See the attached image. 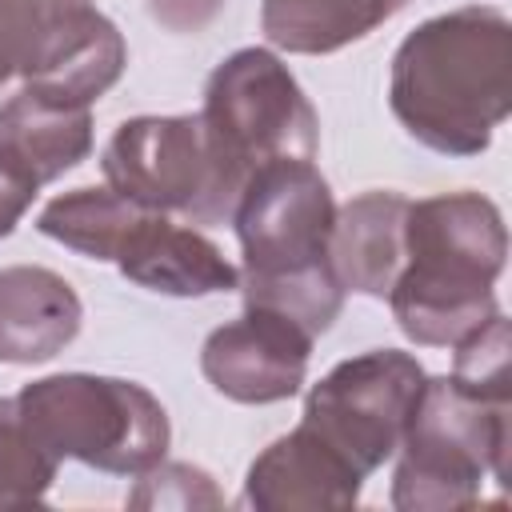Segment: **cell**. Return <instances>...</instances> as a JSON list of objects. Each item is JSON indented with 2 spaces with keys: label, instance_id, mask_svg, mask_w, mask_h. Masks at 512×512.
I'll use <instances>...</instances> for the list:
<instances>
[{
  "label": "cell",
  "instance_id": "cell-5",
  "mask_svg": "<svg viewBox=\"0 0 512 512\" xmlns=\"http://www.w3.org/2000/svg\"><path fill=\"white\" fill-rule=\"evenodd\" d=\"M16 408L56 460H80L112 476H140L168 456V412L136 380L56 372L24 384Z\"/></svg>",
  "mask_w": 512,
  "mask_h": 512
},
{
  "label": "cell",
  "instance_id": "cell-19",
  "mask_svg": "<svg viewBox=\"0 0 512 512\" xmlns=\"http://www.w3.org/2000/svg\"><path fill=\"white\" fill-rule=\"evenodd\" d=\"M92 0H0V84L24 76L48 32Z\"/></svg>",
  "mask_w": 512,
  "mask_h": 512
},
{
  "label": "cell",
  "instance_id": "cell-2",
  "mask_svg": "<svg viewBox=\"0 0 512 512\" xmlns=\"http://www.w3.org/2000/svg\"><path fill=\"white\" fill-rule=\"evenodd\" d=\"M332 220L336 200L312 160L260 164L228 220L240 240L244 304L300 324L312 340L324 336L348 296L328 264Z\"/></svg>",
  "mask_w": 512,
  "mask_h": 512
},
{
  "label": "cell",
  "instance_id": "cell-9",
  "mask_svg": "<svg viewBox=\"0 0 512 512\" xmlns=\"http://www.w3.org/2000/svg\"><path fill=\"white\" fill-rule=\"evenodd\" d=\"M312 344L316 340L300 324L244 304L236 320L208 332L200 372L212 392L232 404H280L300 392Z\"/></svg>",
  "mask_w": 512,
  "mask_h": 512
},
{
  "label": "cell",
  "instance_id": "cell-22",
  "mask_svg": "<svg viewBox=\"0 0 512 512\" xmlns=\"http://www.w3.org/2000/svg\"><path fill=\"white\" fill-rule=\"evenodd\" d=\"M40 196V184L0 152V240L16 232V224L24 220V212L32 208V200Z\"/></svg>",
  "mask_w": 512,
  "mask_h": 512
},
{
  "label": "cell",
  "instance_id": "cell-6",
  "mask_svg": "<svg viewBox=\"0 0 512 512\" xmlns=\"http://www.w3.org/2000/svg\"><path fill=\"white\" fill-rule=\"evenodd\" d=\"M104 184L184 224H228L244 180L220 160L200 112L132 116L100 152Z\"/></svg>",
  "mask_w": 512,
  "mask_h": 512
},
{
  "label": "cell",
  "instance_id": "cell-3",
  "mask_svg": "<svg viewBox=\"0 0 512 512\" xmlns=\"http://www.w3.org/2000/svg\"><path fill=\"white\" fill-rule=\"evenodd\" d=\"M508 256L500 208L480 192H436L408 200L404 268L388 288L396 328L424 348H452L480 328L496 304Z\"/></svg>",
  "mask_w": 512,
  "mask_h": 512
},
{
  "label": "cell",
  "instance_id": "cell-18",
  "mask_svg": "<svg viewBox=\"0 0 512 512\" xmlns=\"http://www.w3.org/2000/svg\"><path fill=\"white\" fill-rule=\"evenodd\" d=\"M60 460L32 436L16 396H0V512L44 504Z\"/></svg>",
  "mask_w": 512,
  "mask_h": 512
},
{
  "label": "cell",
  "instance_id": "cell-8",
  "mask_svg": "<svg viewBox=\"0 0 512 512\" xmlns=\"http://www.w3.org/2000/svg\"><path fill=\"white\" fill-rule=\"evenodd\" d=\"M420 384L424 368L412 352L368 348L340 360L308 388L300 424H308L368 480L384 460L396 456Z\"/></svg>",
  "mask_w": 512,
  "mask_h": 512
},
{
  "label": "cell",
  "instance_id": "cell-16",
  "mask_svg": "<svg viewBox=\"0 0 512 512\" xmlns=\"http://www.w3.org/2000/svg\"><path fill=\"white\" fill-rule=\"evenodd\" d=\"M400 0H260V32L292 56H328L396 16Z\"/></svg>",
  "mask_w": 512,
  "mask_h": 512
},
{
  "label": "cell",
  "instance_id": "cell-4",
  "mask_svg": "<svg viewBox=\"0 0 512 512\" xmlns=\"http://www.w3.org/2000/svg\"><path fill=\"white\" fill-rule=\"evenodd\" d=\"M512 404L484 400L452 376H424L400 460L392 472V504L404 512H460L484 504V484H508Z\"/></svg>",
  "mask_w": 512,
  "mask_h": 512
},
{
  "label": "cell",
  "instance_id": "cell-21",
  "mask_svg": "<svg viewBox=\"0 0 512 512\" xmlns=\"http://www.w3.org/2000/svg\"><path fill=\"white\" fill-rule=\"evenodd\" d=\"M128 504L132 508H160V512L164 508L196 512V508H224V496L204 468L184 464V460H156L152 468H144L136 476Z\"/></svg>",
  "mask_w": 512,
  "mask_h": 512
},
{
  "label": "cell",
  "instance_id": "cell-23",
  "mask_svg": "<svg viewBox=\"0 0 512 512\" xmlns=\"http://www.w3.org/2000/svg\"><path fill=\"white\" fill-rule=\"evenodd\" d=\"M144 8L168 32H204L220 16L224 0H144Z\"/></svg>",
  "mask_w": 512,
  "mask_h": 512
},
{
  "label": "cell",
  "instance_id": "cell-11",
  "mask_svg": "<svg viewBox=\"0 0 512 512\" xmlns=\"http://www.w3.org/2000/svg\"><path fill=\"white\" fill-rule=\"evenodd\" d=\"M364 476L308 424L272 440L244 476V504L256 512H344L356 508Z\"/></svg>",
  "mask_w": 512,
  "mask_h": 512
},
{
  "label": "cell",
  "instance_id": "cell-14",
  "mask_svg": "<svg viewBox=\"0 0 512 512\" xmlns=\"http://www.w3.org/2000/svg\"><path fill=\"white\" fill-rule=\"evenodd\" d=\"M408 196L372 188L336 208L328 236V264L344 292L384 300L404 268Z\"/></svg>",
  "mask_w": 512,
  "mask_h": 512
},
{
  "label": "cell",
  "instance_id": "cell-20",
  "mask_svg": "<svg viewBox=\"0 0 512 512\" xmlns=\"http://www.w3.org/2000/svg\"><path fill=\"white\" fill-rule=\"evenodd\" d=\"M456 348L452 380L484 400L512 404V372H508V316L492 312L480 328H472Z\"/></svg>",
  "mask_w": 512,
  "mask_h": 512
},
{
  "label": "cell",
  "instance_id": "cell-10",
  "mask_svg": "<svg viewBox=\"0 0 512 512\" xmlns=\"http://www.w3.org/2000/svg\"><path fill=\"white\" fill-rule=\"evenodd\" d=\"M112 264L124 280L160 296H216L240 284V268L196 228L140 208L116 244Z\"/></svg>",
  "mask_w": 512,
  "mask_h": 512
},
{
  "label": "cell",
  "instance_id": "cell-1",
  "mask_svg": "<svg viewBox=\"0 0 512 512\" xmlns=\"http://www.w3.org/2000/svg\"><path fill=\"white\" fill-rule=\"evenodd\" d=\"M400 128L440 156L488 152L512 112V24L500 8H456L416 24L388 72Z\"/></svg>",
  "mask_w": 512,
  "mask_h": 512
},
{
  "label": "cell",
  "instance_id": "cell-7",
  "mask_svg": "<svg viewBox=\"0 0 512 512\" xmlns=\"http://www.w3.org/2000/svg\"><path fill=\"white\" fill-rule=\"evenodd\" d=\"M200 120L240 180L272 160H316L320 148L316 108L272 48L224 56L204 84Z\"/></svg>",
  "mask_w": 512,
  "mask_h": 512
},
{
  "label": "cell",
  "instance_id": "cell-17",
  "mask_svg": "<svg viewBox=\"0 0 512 512\" xmlns=\"http://www.w3.org/2000/svg\"><path fill=\"white\" fill-rule=\"evenodd\" d=\"M136 212H140V204L120 196L116 188L84 184V188L52 196L40 208L36 228L48 240H56V244H64V248H72L88 260H112L116 244L128 232V224L136 220Z\"/></svg>",
  "mask_w": 512,
  "mask_h": 512
},
{
  "label": "cell",
  "instance_id": "cell-15",
  "mask_svg": "<svg viewBox=\"0 0 512 512\" xmlns=\"http://www.w3.org/2000/svg\"><path fill=\"white\" fill-rule=\"evenodd\" d=\"M0 152L44 188L88 160L92 108L60 104L32 88H20L0 104Z\"/></svg>",
  "mask_w": 512,
  "mask_h": 512
},
{
  "label": "cell",
  "instance_id": "cell-12",
  "mask_svg": "<svg viewBox=\"0 0 512 512\" xmlns=\"http://www.w3.org/2000/svg\"><path fill=\"white\" fill-rule=\"evenodd\" d=\"M124 64H128V44L120 28L96 4H84L48 32L40 56L20 80L24 88L48 100L92 108L124 76Z\"/></svg>",
  "mask_w": 512,
  "mask_h": 512
},
{
  "label": "cell",
  "instance_id": "cell-24",
  "mask_svg": "<svg viewBox=\"0 0 512 512\" xmlns=\"http://www.w3.org/2000/svg\"><path fill=\"white\" fill-rule=\"evenodd\" d=\"M400 4H408V0H400Z\"/></svg>",
  "mask_w": 512,
  "mask_h": 512
},
{
  "label": "cell",
  "instance_id": "cell-13",
  "mask_svg": "<svg viewBox=\"0 0 512 512\" xmlns=\"http://www.w3.org/2000/svg\"><path fill=\"white\" fill-rule=\"evenodd\" d=\"M84 324L76 288L40 264L0 268V364H44L60 356Z\"/></svg>",
  "mask_w": 512,
  "mask_h": 512
}]
</instances>
